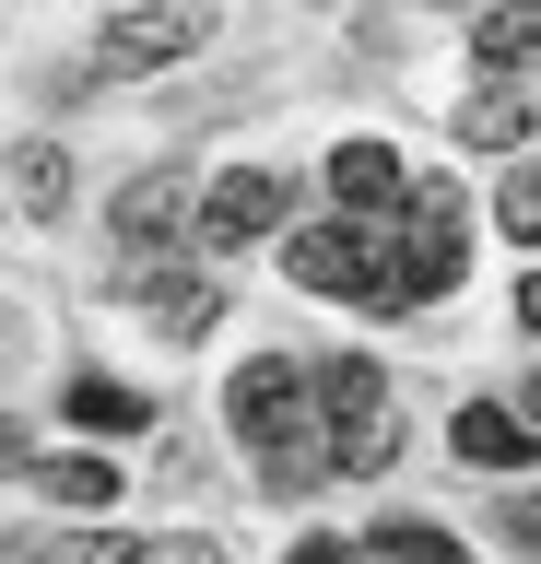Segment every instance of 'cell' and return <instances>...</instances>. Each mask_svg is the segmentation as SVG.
Returning a JSON list of instances; mask_svg holds the SVG:
<instances>
[{"label":"cell","instance_id":"cell-1","mask_svg":"<svg viewBox=\"0 0 541 564\" xmlns=\"http://www.w3.org/2000/svg\"><path fill=\"white\" fill-rule=\"evenodd\" d=\"M306 400H318L329 470H389V458H400V412H389V365H377V352L306 365Z\"/></svg>","mask_w":541,"mask_h":564},{"label":"cell","instance_id":"cell-2","mask_svg":"<svg viewBox=\"0 0 541 564\" xmlns=\"http://www.w3.org/2000/svg\"><path fill=\"white\" fill-rule=\"evenodd\" d=\"M224 423H236L259 458H306V447H329L294 352H248V365H236V388H224Z\"/></svg>","mask_w":541,"mask_h":564},{"label":"cell","instance_id":"cell-3","mask_svg":"<svg viewBox=\"0 0 541 564\" xmlns=\"http://www.w3.org/2000/svg\"><path fill=\"white\" fill-rule=\"evenodd\" d=\"M283 212H294L283 176H271V165H236V176H213V200L188 212V224H201V247H213V259H236V247L283 236Z\"/></svg>","mask_w":541,"mask_h":564},{"label":"cell","instance_id":"cell-4","mask_svg":"<svg viewBox=\"0 0 541 564\" xmlns=\"http://www.w3.org/2000/svg\"><path fill=\"white\" fill-rule=\"evenodd\" d=\"M365 259H377V224H294L283 236V271L306 294H365Z\"/></svg>","mask_w":541,"mask_h":564},{"label":"cell","instance_id":"cell-5","mask_svg":"<svg viewBox=\"0 0 541 564\" xmlns=\"http://www.w3.org/2000/svg\"><path fill=\"white\" fill-rule=\"evenodd\" d=\"M329 200H342V224H389V212L412 200V176H400L389 141H342V153H329Z\"/></svg>","mask_w":541,"mask_h":564},{"label":"cell","instance_id":"cell-6","mask_svg":"<svg viewBox=\"0 0 541 564\" xmlns=\"http://www.w3.org/2000/svg\"><path fill=\"white\" fill-rule=\"evenodd\" d=\"M201 35H213V12H118L95 70H165V59H188Z\"/></svg>","mask_w":541,"mask_h":564},{"label":"cell","instance_id":"cell-7","mask_svg":"<svg viewBox=\"0 0 541 564\" xmlns=\"http://www.w3.org/2000/svg\"><path fill=\"white\" fill-rule=\"evenodd\" d=\"M130 306H142L165 341H201V329L224 317V294H213L201 271H130Z\"/></svg>","mask_w":541,"mask_h":564},{"label":"cell","instance_id":"cell-8","mask_svg":"<svg viewBox=\"0 0 541 564\" xmlns=\"http://www.w3.org/2000/svg\"><path fill=\"white\" fill-rule=\"evenodd\" d=\"M447 447H459L470 470H530V423L506 412V400H470V412L447 423Z\"/></svg>","mask_w":541,"mask_h":564},{"label":"cell","instance_id":"cell-9","mask_svg":"<svg viewBox=\"0 0 541 564\" xmlns=\"http://www.w3.org/2000/svg\"><path fill=\"white\" fill-rule=\"evenodd\" d=\"M107 224H118V247H165V236L188 224V188L153 165V176H130V188H118V212H107Z\"/></svg>","mask_w":541,"mask_h":564},{"label":"cell","instance_id":"cell-10","mask_svg":"<svg viewBox=\"0 0 541 564\" xmlns=\"http://www.w3.org/2000/svg\"><path fill=\"white\" fill-rule=\"evenodd\" d=\"M59 412H72L83 435H142L153 400H142V388H118V377H72V400H59Z\"/></svg>","mask_w":541,"mask_h":564},{"label":"cell","instance_id":"cell-11","mask_svg":"<svg viewBox=\"0 0 541 564\" xmlns=\"http://www.w3.org/2000/svg\"><path fill=\"white\" fill-rule=\"evenodd\" d=\"M470 59L483 70H541V12H483L470 24Z\"/></svg>","mask_w":541,"mask_h":564},{"label":"cell","instance_id":"cell-12","mask_svg":"<svg viewBox=\"0 0 541 564\" xmlns=\"http://www.w3.org/2000/svg\"><path fill=\"white\" fill-rule=\"evenodd\" d=\"M365 564H470V553L424 518H389V529H365Z\"/></svg>","mask_w":541,"mask_h":564},{"label":"cell","instance_id":"cell-13","mask_svg":"<svg viewBox=\"0 0 541 564\" xmlns=\"http://www.w3.org/2000/svg\"><path fill=\"white\" fill-rule=\"evenodd\" d=\"M12 200L59 212V200H72V153H59V141H24V153H12Z\"/></svg>","mask_w":541,"mask_h":564},{"label":"cell","instance_id":"cell-14","mask_svg":"<svg viewBox=\"0 0 541 564\" xmlns=\"http://www.w3.org/2000/svg\"><path fill=\"white\" fill-rule=\"evenodd\" d=\"M36 482L59 494V506H107V494H118V470H107L95 447H72V458H36Z\"/></svg>","mask_w":541,"mask_h":564},{"label":"cell","instance_id":"cell-15","mask_svg":"<svg viewBox=\"0 0 541 564\" xmlns=\"http://www.w3.org/2000/svg\"><path fill=\"white\" fill-rule=\"evenodd\" d=\"M459 141H470V153H506V141H530V106H518V95H470L459 106Z\"/></svg>","mask_w":541,"mask_h":564},{"label":"cell","instance_id":"cell-16","mask_svg":"<svg viewBox=\"0 0 541 564\" xmlns=\"http://www.w3.org/2000/svg\"><path fill=\"white\" fill-rule=\"evenodd\" d=\"M36 564H142V541H130V529H59Z\"/></svg>","mask_w":541,"mask_h":564},{"label":"cell","instance_id":"cell-17","mask_svg":"<svg viewBox=\"0 0 541 564\" xmlns=\"http://www.w3.org/2000/svg\"><path fill=\"white\" fill-rule=\"evenodd\" d=\"M495 224H506L518 247H541V165H518V176L495 188Z\"/></svg>","mask_w":541,"mask_h":564},{"label":"cell","instance_id":"cell-18","mask_svg":"<svg viewBox=\"0 0 541 564\" xmlns=\"http://www.w3.org/2000/svg\"><path fill=\"white\" fill-rule=\"evenodd\" d=\"M142 564H224V541H201V529H177V541H142Z\"/></svg>","mask_w":541,"mask_h":564},{"label":"cell","instance_id":"cell-19","mask_svg":"<svg viewBox=\"0 0 541 564\" xmlns=\"http://www.w3.org/2000/svg\"><path fill=\"white\" fill-rule=\"evenodd\" d=\"M506 541H541V494H506Z\"/></svg>","mask_w":541,"mask_h":564},{"label":"cell","instance_id":"cell-20","mask_svg":"<svg viewBox=\"0 0 541 564\" xmlns=\"http://www.w3.org/2000/svg\"><path fill=\"white\" fill-rule=\"evenodd\" d=\"M283 564H354V553H342V541H329V529H306V541H294Z\"/></svg>","mask_w":541,"mask_h":564},{"label":"cell","instance_id":"cell-21","mask_svg":"<svg viewBox=\"0 0 541 564\" xmlns=\"http://www.w3.org/2000/svg\"><path fill=\"white\" fill-rule=\"evenodd\" d=\"M518 329H541V271H530V282H518Z\"/></svg>","mask_w":541,"mask_h":564},{"label":"cell","instance_id":"cell-22","mask_svg":"<svg viewBox=\"0 0 541 564\" xmlns=\"http://www.w3.org/2000/svg\"><path fill=\"white\" fill-rule=\"evenodd\" d=\"M518 423H530V435H541V377H530V388H518Z\"/></svg>","mask_w":541,"mask_h":564},{"label":"cell","instance_id":"cell-23","mask_svg":"<svg viewBox=\"0 0 541 564\" xmlns=\"http://www.w3.org/2000/svg\"><path fill=\"white\" fill-rule=\"evenodd\" d=\"M0 470H24V435H12V423H0Z\"/></svg>","mask_w":541,"mask_h":564}]
</instances>
